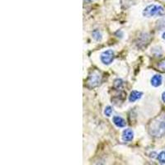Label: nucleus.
Returning <instances> with one entry per match:
<instances>
[{
    "label": "nucleus",
    "instance_id": "obj_1",
    "mask_svg": "<svg viewBox=\"0 0 165 165\" xmlns=\"http://www.w3.org/2000/svg\"><path fill=\"white\" fill-rule=\"evenodd\" d=\"M149 133L155 137L165 135V114L158 117L150 124Z\"/></svg>",
    "mask_w": 165,
    "mask_h": 165
},
{
    "label": "nucleus",
    "instance_id": "obj_2",
    "mask_svg": "<svg viewBox=\"0 0 165 165\" xmlns=\"http://www.w3.org/2000/svg\"><path fill=\"white\" fill-rule=\"evenodd\" d=\"M165 14V8L161 5L158 4H150L144 8L143 15L146 17H151L154 16L162 17Z\"/></svg>",
    "mask_w": 165,
    "mask_h": 165
},
{
    "label": "nucleus",
    "instance_id": "obj_3",
    "mask_svg": "<svg viewBox=\"0 0 165 165\" xmlns=\"http://www.w3.org/2000/svg\"><path fill=\"white\" fill-rule=\"evenodd\" d=\"M115 58V53L112 50H107L103 51L101 55H100V59L103 63V65H111L114 60Z\"/></svg>",
    "mask_w": 165,
    "mask_h": 165
},
{
    "label": "nucleus",
    "instance_id": "obj_4",
    "mask_svg": "<svg viewBox=\"0 0 165 165\" xmlns=\"http://www.w3.org/2000/svg\"><path fill=\"white\" fill-rule=\"evenodd\" d=\"M101 82V74L97 71H93L87 79V84L89 88L97 87Z\"/></svg>",
    "mask_w": 165,
    "mask_h": 165
},
{
    "label": "nucleus",
    "instance_id": "obj_5",
    "mask_svg": "<svg viewBox=\"0 0 165 165\" xmlns=\"http://www.w3.org/2000/svg\"><path fill=\"white\" fill-rule=\"evenodd\" d=\"M122 139L126 142H130L134 139V132L131 129H126L124 130L122 134Z\"/></svg>",
    "mask_w": 165,
    "mask_h": 165
},
{
    "label": "nucleus",
    "instance_id": "obj_6",
    "mask_svg": "<svg viewBox=\"0 0 165 165\" xmlns=\"http://www.w3.org/2000/svg\"><path fill=\"white\" fill-rule=\"evenodd\" d=\"M142 96H143V93L139 92V91H136V90H134V91L131 92L130 96H129V101H130L131 103H135V101L140 99L141 97H142Z\"/></svg>",
    "mask_w": 165,
    "mask_h": 165
},
{
    "label": "nucleus",
    "instance_id": "obj_7",
    "mask_svg": "<svg viewBox=\"0 0 165 165\" xmlns=\"http://www.w3.org/2000/svg\"><path fill=\"white\" fill-rule=\"evenodd\" d=\"M113 123L117 126V127H120V128H123L126 126V120H124L122 117H119V116H115L113 117Z\"/></svg>",
    "mask_w": 165,
    "mask_h": 165
},
{
    "label": "nucleus",
    "instance_id": "obj_8",
    "mask_svg": "<svg viewBox=\"0 0 165 165\" xmlns=\"http://www.w3.org/2000/svg\"><path fill=\"white\" fill-rule=\"evenodd\" d=\"M162 76L159 75V74H155L151 78V80H150V82H151V85L152 86L155 87V88H157V87H159L162 84Z\"/></svg>",
    "mask_w": 165,
    "mask_h": 165
},
{
    "label": "nucleus",
    "instance_id": "obj_9",
    "mask_svg": "<svg viewBox=\"0 0 165 165\" xmlns=\"http://www.w3.org/2000/svg\"><path fill=\"white\" fill-rule=\"evenodd\" d=\"M123 87V81L120 79H117L114 81V88L117 89H120Z\"/></svg>",
    "mask_w": 165,
    "mask_h": 165
},
{
    "label": "nucleus",
    "instance_id": "obj_10",
    "mask_svg": "<svg viewBox=\"0 0 165 165\" xmlns=\"http://www.w3.org/2000/svg\"><path fill=\"white\" fill-rule=\"evenodd\" d=\"M93 37L94 40H96V41H99L102 40V34H101V32H100L98 30H95V31L93 32Z\"/></svg>",
    "mask_w": 165,
    "mask_h": 165
},
{
    "label": "nucleus",
    "instance_id": "obj_11",
    "mask_svg": "<svg viewBox=\"0 0 165 165\" xmlns=\"http://www.w3.org/2000/svg\"><path fill=\"white\" fill-rule=\"evenodd\" d=\"M158 160L162 164H165V151H162L158 154Z\"/></svg>",
    "mask_w": 165,
    "mask_h": 165
},
{
    "label": "nucleus",
    "instance_id": "obj_12",
    "mask_svg": "<svg viewBox=\"0 0 165 165\" xmlns=\"http://www.w3.org/2000/svg\"><path fill=\"white\" fill-rule=\"evenodd\" d=\"M157 67H158V70H160L162 72H165V59L158 63Z\"/></svg>",
    "mask_w": 165,
    "mask_h": 165
},
{
    "label": "nucleus",
    "instance_id": "obj_13",
    "mask_svg": "<svg viewBox=\"0 0 165 165\" xmlns=\"http://www.w3.org/2000/svg\"><path fill=\"white\" fill-rule=\"evenodd\" d=\"M112 113V108L110 107V106H108L105 108V110H104V114L107 116V117H111V115Z\"/></svg>",
    "mask_w": 165,
    "mask_h": 165
},
{
    "label": "nucleus",
    "instance_id": "obj_14",
    "mask_svg": "<svg viewBox=\"0 0 165 165\" xmlns=\"http://www.w3.org/2000/svg\"><path fill=\"white\" fill-rule=\"evenodd\" d=\"M162 100L164 101V103H165V91L162 93Z\"/></svg>",
    "mask_w": 165,
    "mask_h": 165
},
{
    "label": "nucleus",
    "instance_id": "obj_15",
    "mask_svg": "<svg viewBox=\"0 0 165 165\" xmlns=\"http://www.w3.org/2000/svg\"><path fill=\"white\" fill-rule=\"evenodd\" d=\"M93 1H95V0H84L85 3H88V4H89V3H92Z\"/></svg>",
    "mask_w": 165,
    "mask_h": 165
},
{
    "label": "nucleus",
    "instance_id": "obj_16",
    "mask_svg": "<svg viewBox=\"0 0 165 165\" xmlns=\"http://www.w3.org/2000/svg\"><path fill=\"white\" fill-rule=\"evenodd\" d=\"M162 38H163L164 40H165V32H164V33H163V35H162Z\"/></svg>",
    "mask_w": 165,
    "mask_h": 165
}]
</instances>
